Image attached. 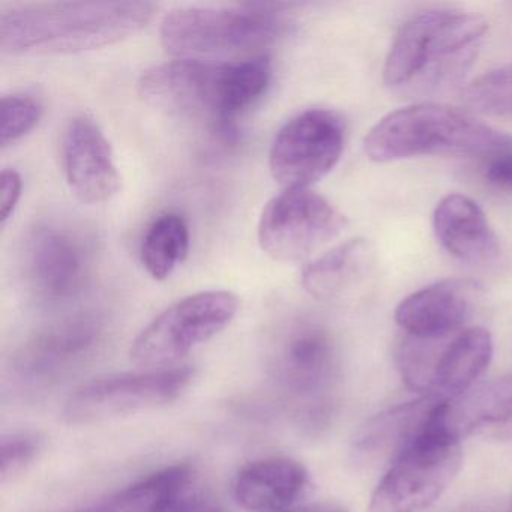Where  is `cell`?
<instances>
[{"label": "cell", "instance_id": "cell-19", "mask_svg": "<svg viewBox=\"0 0 512 512\" xmlns=\"http://www.w3.org/2000/svg\"><path fill=\"white\" fill-rule=\"evenodd\" d=\"M493 337L487 329H464L443 344L434 365L428 397L452 400L473 388L493 358Z\"/></svg>", "mask_w": 512, "mask_h": 512}, {"label": "cell", "instance_id": "cell-18", "mask_svg": "<svg viewBox=\"0 0 512 512\" xmlns=\"http://www.w3.org/2000/svg\"><path fill=\"white\" fill-rule=\"evenodd\" d=\"M433 227L443 250L461 262L482 265L499 254V239L484 211L463 194H449L437 203Z\"/></svg>", "mask_w": 512, "mask_h": 512}, {"label": "cell", "instance_id": "cell-11", "mask_svg": "<svg viewBox=\"0 0 512 512\" xmlns=\"http://www.w3.org/2000/svg\"><path fill=\"white\" fill-rule=\"evenodd\" d=\"M265 365L271 379L286 391L319 397L337 380V347L325 326L310 319H293L269 335Z\"/></svg>", "mask_w": 512, "mask_h": 512}, {"label": "cell", "instance_id": "cell-28", "mask_svg": "<svg viewBox=\"0 0 512 512\" xmlns=\"http://www.w3.org/2000/svg\"><path fill=\"white\" fill-rule=\"evenodd\" d=\"M194 484L176 494L160 512H227L217 497L199 490Z\"/></svg>", "mask_w": 512, "mask_h": 512}, {"label": "cell", "instance_id": "cell-5", "mask_svg": "<svg viewBox=\"0 0 512 512\" xmlns=\"http://www.w3.org/2000/svg\"><path fill=\"white\" fill-rule=\"evenodd\" d=\"M290 23L278 5L182 7L161 22L164 49L181 59L251 55L287 34Z\"/></svg>", "mask_w": 512, "mask_h": 512}, {"label": "cell", "instance_id": "cell-13", "mask_svg": "<svg viewBox=\"0 0 512 512\" xmlns=\"http://www.w3.org/2000/svg\"><path fill=\"white\" fill-rule=\"evenodd\" d=\"M62 158L68 185L80 202L100 205L121 190L112 146L91 116L71 119L62 139Z\"/></svg>", "mask_w": 512, "mask_h": 512}, {"label": "cell", "instance_id": "cell-12", "mask_svg": "<svg viewBox=\"0 0 512 512\" xmlns=\"http://www.w3.org/2000/svg\"><path fill=\"white\" fill-rule=\"evenodd\" d=\"M92 269L94 248L79 230L44 224L32 230L26 241V280L43 301L76 298L88 286Z\"/></svg>", "mask_w": 512, "mask_h": 512}, {"label": "cell", "instance_id": "cell-22", "mask_svg": "<svg viewBox=\"0 0 512 512\" xmlns=\"http://www.w3.org/2000/svg\"><path fill=\"white\" fill-rule=\"evenodd\" d=\"M440 401L443 400L422 397L382 413L365 425L356 448L362 454H394V458L397 457L398 452L422 430Z\"/></svg>", "mask_w": 512, "mask_h": 512}, {"label": "cell", "instance_id": "cell-10", "mask_svg": "<svg viewBox=\"0 0 512 512\" xmlns=\"http://www.w3.org/2000/svg\"><path fill=\"white\" fill-rule=\"evenodd\" d=\"M346 122L334 110L310 109L287 121L269 152L272 178L284 190L310 188L340 161Z\"/></svg>", "mask_w": 512, "mask_h": 512}, {"label": "cell", "instance_id": "cell-1", "mask_svg": "<svg viewBox=\"0 0 512 512\" xmlns=\"http://www.w3.org/2000/svg\"><path fill=\"white\" fill-rule=\"evenodd\" d=\"M151 2H20L0 10V50L8 56L73 55L133 37L155 16Z\"/></svg>", "mask_w": 512, "mask_h": 512}, {"label": "cell", "instance_id": "cell-30", "mask_svg": "<svg viewBox=\"0 0 512 512\" xmlns=\"http://www.w3.org/2000/svg\"><path fill=\"white\" fill-rule=\"evenodd\" d=\"M286 512H349V509L337 502H319L311 503V505L296 506V508Z\"/></svg>", "mask_w": 512, "mask_h": 512}, {"label": "cell", "instance_id": "cell-24", "mask_svg": "<svg viewBox=\"0 0 512 512\" xmlns=\"http://www.w3.org/2000/svg\"><path fill=\"white\" fill-rule=\"evenodd\" d=\"M463 100L482 115L512 119V65L473 80L464 89Z\"/></svg>", "mask_w": 512, "mask_h": 512}, {"label": "cell", "instance_id": "cell-8", "mask_svg": "<svg viewBox=\"0 0 512 512\" xmlns=\"http://www.w3.org/2000/svg\"><path fill=\"white\" fill-rule=\"evenodd\" d=\"M194 368H154L110 374L83 383L65 401V422L92 425L166 406L178 400L194 379Z\"/></svg>", "mask_w": 512, "mask_h": 512}, {"label": "cell", "instance_id": "cell-9", "mask_svg": "<svg viewBox=\"0 0 512 512\" xmlns=\"http://www.w3.org/2000/svg\"><path fill=\"white\" fill-rule=\"evenodd\" d=\"M347 220L328 199L310 188L284 190L260 215V248L278 262H298L338 238Z\"/></svg>", "mask_w": 512, "mask_h": 512}, {"label": "cell", "instance_id": "cell-7", "mask_svg": "<svg viewBox=\"0 0 512 512\" xmlns=\"http://www.w3.org/2000/svg\"><path fill=\"white\" fill-rule=\"evenodd\" d=\"M239 310L226 290L194 293L158 314L134 340L130 356L146 368H167L227 328Z\"/></svg>", "mask_w": 512, "mask_h": 512}, {"label": "cell", "instance_id": "cell-17", "mask_svg": "<svg viewBox=\"0 0 512 512\" xmlns=\"http://www.w3.org/2000/svg\"><path fill=\"white\" fill-rule=\"evenodd\" d=\"M308 470L287 457H268L245 464L235 478L233 494L250 512H286L307 494Z\"/></svg>", "mask_w": 512, "mask_h": 512}, {"label": "cell", "instance_id": "cell-2", "mask_svg": "<svg viewBox=\"0 0 512 512\" xmlns=\"http://www.w3.org/2000/svg\"><path fill=\"white\" fill-rule=\"evenodd\" d=\"M271 59H178L155 65L139 80V94L161 112L223 124L262 97L271 82Z\"/></svg>", "mask_w": 512, "mask_h": 512}, {"label": "cell", "instance_id": "cell-29", "mask_svg": "<svg viewBox=\"0 0 512 512\" xmlns=\"http://www.w3.org/2000/svg\"><path fill=\"white\" fill-rule=\"evenodd\" d=\"M23 181L17 170L5 169L0 175V221L7 223L22 199Z\"/></svg>", "mask_w": 512, "mask_h": 512}, {"label": "cell", "instance_id": "cell-14", "mask_svg": "<svg viewBox=\"0 0 512 512\" xmlns=\"http://www.w3.org/2000/svg\"><path fill=\"white\" fill-rule=\"evenodd\" d=\"M481 286L472 280L449 278L413 292L395 308V322L410 337L446 340L472 317Z\"/></svg>", "mask_w": 512, "mask_h": 512}, {"label": "cell", "instance_id": "cell-6", "mask_svg": "<svg viewBox=\"0 0 512 512\" xmlns=\"http://www.w3.org/2000/svg\"><path fill=\"white\" fill-rule=\"evenodd\" d=\"M436 407L422 430L392 460L371 494L368 512H424L457 478L463 464L460 440L437 424Z\"/></svg>", "mask_w": 512, "mask_h": 512}, {"label": "cell", "instance_id": "cell-25", "mask_svg": "<svg viewBox=\"0 0 512 512\" xmlns=\"http://www.w3.org/2000/svg\"><path fill=\"white\" fill-rule=\"evenodd\" d=\"M43 109L31 95H5L0 101V143L2 146L13 145L28 136L38 122Z\"/></svg>", "mask_w": 512, "mask_h": 512}, {"label": "cell", "instance_id": "cell-26", "mask_svg": "<svg viewBox=\"0 0 512 512\" xmlns=\"http://www.w3.org/2000/svg\"><path fill=\"white\" fill-rule=\"evenodd\" d=\"M43 440L32 433H14L2 440L0 476L2 481L22 475L40 454Z\"/></svg>", "mask_w": 512, "mask_h": 512}, {"label": "cell", "instance_id": "cell-20", "mask_svg": "<svg viewBox=\"0 0 512 512\" xmlns=\"http://www.w3.org/2000/svg\"><path fill=\"white\" fill-rule=\"evenodd\" d=\"M376 260L367 239H350L311 260L302 271V287L316 299L338 298L370 274Z\"/></svg>", "mask_w": 512, "mask_h": 512}, {"label": "cell", "instance_id": "cell-15", "mask_svg": "<svg viewBox=\"0 0 512 512\" xmlns=\"http://www.w3.org/2000/svg\"><path fill=\"white\" fill-rule=\"evenodd\" d=\"M437 424L454 436L481 437L512 442V374L490 380L452 400L442 401L434 412Z\"/></svg>", "mask_w": 512, "mask_h": 512}, {"label": "cell", "instance_id": "cell-27", "mask_svg": "<svg viewBox=\"0 0 512 512\" xmlns=\"http://www.w3.org/2000/svg\"><path fill=\"white\" fill-rule=\"evenodd\" d=\"M482 175L494 187L512 191V137L505 136L497 148L481 158Z\"/></svg>", "mask_w": 512, "mask_h": 512}, {"label": "cell", "instance_id": "cell-21", "mask_svg": "<svg viewBox=\"0 0 512 512\" xmlns=\"http://www.w3.org/2000/svg\"><path fill=\"white\" fill-rule=\"evenodd\" d=\"M194 482L196 472L191 464H173L128 485L104 502L92 506L89 511L160 512L170 499Z\"/></svg>", "mask_w": 512, "mask_h": 512}, {"label": "cell", "instance_id": "cell-4", "mask_svg": "<svg viewBox=\"0 0 512 512\" xmlns=\"http://www.w3.org/2000/svg\"><path fill=\"white\" fill-rule=\"evenodd\" d=\"M506 134L470 113L439 103H418L383 116L365 137L370 160L392 163L424 155L485 157Z\"/></svg>", "mask_w": 512, "mask_h": 512}, {"label": "cell", "instance_id": "cell-16", "mask_svg": "<svg viewBox=\"0 0 512 512\" xmlns=\"http://www.w3.org/2000/svg\"><path fill=\"white\" fill-rule=\"evenodd\" d=\"M103 322L91 313L59 320L35 334L20 350L17 368L32 379L55 377L82 362L100 343Z\"/></svg>", "mask_w": 512, "mask_h": 512}, {"label": "cell", "instance_id": "cell-3", "mask_svg": "<svg viewBox=\"0 0 512 512\" xmlns=\"http://www.w3.org/2000/svg\"><path fill=\"white\" fill-rule=\"evenodd\" d=\"M478 14L428 10L407 20L386 56L383 82L409 97L434 94L464 76L487 34Z\"/></svg>", "mask_w": 512, "mask_h": 512}, {"label": "cell", "instance_id": "cell-23", "mask_svg": "<svg viewBox=\"0 0 512 512\" xmlns=\"http://www.w3.org/2000/svg\"><path fill=\"white\" fill-rule=\"evenodd\" d=\"M190 250V229L179 214L160 215L146 230L140 250L143 268L154 280H167Z\"/></svg>", "mask_w": 512, "mask_h": 512}]
</instances>
